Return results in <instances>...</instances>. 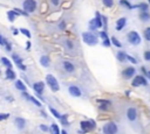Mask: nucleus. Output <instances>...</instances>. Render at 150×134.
I'll return each mask as SVG.
<instances>
[{
    "label": "nucleus",
    "mask_w": 150,
    "mask_h": 134,
    "mask_svg": "<svg viewBox=\"0 0 150 134\" xmlns=\"http://www.w3.org/2000/svg\"><path fill=\"white\" fill-rule=\"evenodd\" d=\"M82 40L88 46H96L99 43V35H96L93 32H83Z\"/></svg>",
    "instance_id": "1"
},
{
    "label": "nucleus",
    "mask_w": 150,
    "mask_h": 134,
    "mask_svg": "<svg viewBox=\"0 0 150 134\" xmlns=\"http://www.w3.org/2000/svg\"><path fill=\"white\" fill-rule=\"evenodd\" d=\"M45 80H46V84L48 85V88H49L53 92L60 91V84H59V82H57V79H56L55 76H53L52 73H48V75H46Z\"/></svg>",
    "instance_id": "2"
},
{
    "label": "nucleus",
    "mask_w": 150,
    "mask_h": 134,
    "mask_svg": "<svg viewBox=\"0 0 150 134\" xmlns=\"http://www.w3.org/2000/svg\"><path fill=\"white\" fill-rule=\"evenodd\" d=\"M38 1L37 0H24L22 1V5H21V8L27 12L28 14L31 13H34L37 10H38Z\"/></svg>",
    "instance_id": "3"
},
{
    "label": "nucleus",
    "mask_w": 150,
    "mask_h": 134,
    "mask_svg": "<svg viewBox=\"0 0 150 134\" xmlns=\"http://www.w3.org/2000/svg\"><path fill=\"white\" fill-rule=\"evenodd\" d=\"M80 133H88L93 129L96 128V122L94 119H89V120H82L80 122Z\"/></svg>",
    "instance_id": "4"
},
{
    "label": "nucleus",
    "mask_w": 150,
    "mask_h": 134,
    "mask_svg": "<svg viewBox=\"0 0 150 134\" xmlns=\"http://www.w3.org/2000/svg\"><path fill=\"white\" fill-rule=\"evenodd\" d=\"M101 131H102V134H117L118 126L115 121H108L102 126Z\"/></svg>",
    "instance_id": "5"
},
{
    "label": "nucleus",
    "mask_w": 150,
    "mask_h": 134,
    "mask_svg": "<svg viewBox=\"0 0 150 134\" xmlns=\"http://www.w3.org/2000/svg\"><path fill=\"white\" fill-rule=\"evenodd\" d=\"M127 40L131 46H138V44H141V41H142L141 35L136 31H130L127 34Z\"/></svg>",
    "instance_id": "6"
},
{
    "label": "nucleus",
    "mask_w": 150,
    "mask_h": 134,
    "mask_svg": "<svg viewBox=\"0 0 150 134\" xmlns=\"http://www.w3.org/2000/svg\"><path fill=\"white\" fill-rule=\"evenodd\" d=\"M131 85L134 88H138V86H145L148 85V80L144 76L142 75H137V76H134V79L131 82Z\"/></svg>",
    "instance_id": "7"
},
{
    "label": "nucleus",
    "mask_w": 150,
    "mask_h": 134,
    "mask_svg": "<svg viewBox=\"0 0 150 134\" xmlns=\"http://www.w3.org/2000/svg\"><path fill=\"white\" fill-rule=\"evenodd\" d=\"M68 93H69L72 97H74V98H80V97L82 96V90H81L77 85L73 84V85H69V86H68Z\"/></svg>",
    "instance_id": "8"
},
{
    "label": "nucleus",
    "mask_w": 150,
    "mask_h": 134,
    "mask_svg": "<svg viewBox=\"0 0 150 134\" xmlns=\"http://www.w3.org/2000/svg\"><path fill=\"white\" fill-rule=\"evenodd\" d=\"M34 92L37 96H42L44 92H45V82H41V80H39V82H35L33 85H32Z\"/></svg>",
    "instance_id": "9"
},
{
    "label": "nucleus",
    "mask_w": 150,
    "mask_h": 134,
    "mask_svg": "<svg viewBox=\"0 0 150 134\" xmlns=\"http://www.w3.org/2000/svg\"><path fill=\"white\" fill-rule=\"evenodd\" d=\"M15 127L19 129V131H24L26 128V125H27V121L24 117H14V120H13Z\"/></svg>",
    "instance_id": "10"
},
{
    "label": "nucleus",
    "mask_w": 150,
    "mask_h": 134,
    "mask_svg": "<svg viewBox=\"0 0 150 134\" xmlns=\"http://www.w3.org/2000/svg\"><path fill=\"white\" fill-rule=\"evenodd\" d=\"M135 73H136V69L134 67H128L124 70H122V72H121V75L124 79H131L135 76Z\"/></svg>",
    "instance_id": "11"
},
{
    "label": "nucleus",
    "mask_w": 150,
    "mask_h": 134,
    "mask_svg": "<svg viewBox=\"0 0 150 134\" xmlns=\"http://www.w3.org/2000/svg\"><path fill=\"white\" fill-rule=\"evenodd\" d=\"M126 116H127V119H128L130 122H134V121H136V119H137V110L135 109V107H128Z\"/></svg>",
    "instance_id": "12"
},
{
    "label": "nucleus",
    "mask_w": 150,
    "mask_h": 134,
    "mask_svg": "<svg viewBox=\"0 0 150 134\" xmlns=\"http://www.w3.org/2000/svg\"><path fill=\"white\" fill-rule=\"evenodd\" d=\"M62 69L66 71V72H68V73H73L74 71H75V65L71 62V61H62Z\"/></svg>",
    "instance_id": "13"
},
{
    "label": "nucleus",
    "mask_w": 150,
    "mask_h": 134,
    "mask_svg": "<svg viewBox=\"0 0 150 134\" xmlns=\"http://www.w3.org/2000/svg\"><path fill=\"white\" fill-rule=\"evenodd\" d=\"M5 78L8 80H15L17 79V72L13 70V68H6L5 69Z\"/></svg>",
    "instance_id": "14"
},
{
    "label": "nucleus",
    "mask_w": 150,
    "mask_h": 134,
    "mask_svg": "<svg viewBox=\"0 0 150 134\" xmlns=\"http://www.w3.org/2000/svg\"><path fill=\"white\" fill-rule=\"evenodd\" d=\"M97 101L100 103L99 109H100L101 111H108V109L111 106V103H110L108 99H99Z\"/></svg>",
    "instance_id": "15"
},
{
    "label": "nucleus",
    "mask_w": 150,
    "mask_h": 134,
    "mask_svg": "<svg viewBox=\"0 0 150 134\" xmlns=\"http://www.w3.org/2000/svg\"><path fill=\"white\" fill-rule=\"evenodd\" d=\"M127 26V18H120L117 21H116V27H115V29L116 31H122L123 28H124V27Z\"/></svg>",
    "instance_id": "16"
},
{
    "label": "nucleus",
    "mask_w": 150,
    "mask_h": 134,
    "mask_svg": "<svg viewBox=\"0 0 150 134\" xmlns=\"http://www.w3.org/2000/svg\"><path fill=\"white\" fill-rule=\"evenodd\" d=\"M14 88L18 90V91H27V85L22 82L21 79H15L14 80Z\"/></svg>",
    "instance_id": "17"
},
{
    "label": "nucleus",
    "mask_w": 150,
    "mask_h": 134,
    "mask_svg": "<svg viewBox=\"0 0 150 134\" xmlns=\"http://www.w3.org/2000/svg\"><path fill=\"white\" fill-rule=\"evenodd\" d=\"M39 62H40L41 67H44V68H49V67H50V58H49L48 55H42V56H40Z\"/></svg>",
    "instance_id": "18"
},
{
    "label": "nucleus",
    "mask_w": 150,
    "mask_h": 134,
    "mask_svg": "<svg viewBox=\"0 0 150 134\" xmlns=\"http://www.w3.org/2000/svg\"><path fill=\"white\" fill-rule=\"evenodd\" d=\"M93 23L95 24L96 28H102L103 24H102V15L100 14V12H96V16L93 19Z\"/></svg>",
    "instance_id": "19"
},
{
    "label": "nucleus",
    "mask_w": 150,
    "mask_h": 134,
    "mask_svg": "<svg viewBox=\"0 0 150 134\" xmlns=\"http://www.w3.org/2000/svg\"><path fill=\"white\" fill-rule=\"evenodd\" d=\"M12 61H13V63L18 67V65H20V64H22L24 63V60H22V57L19 55L18 52H12Z\"/></svg>",
    "instance_id": "20"
},
{
    "label": "nucleus",
    "mask_w": 150,
    "mask_h": 134,
    "mask_svg": "<svg viewBox=\"0 0 150 134\" xmlns=\"http://www.w3.org/2000/svg\"><path fill=\"white\" fill-rule=\"evenodd\" d=\"M116 58L118 62H121V63H124L127 61V52L122 51V50H120L116 52Z\"/></svg>",
    "instance_id": "21"
},
{
    "label": "nucleus",
    "mask_w": 150,
    "mask_h": 134,
    "mask_svg": "<svg viewBox=\"0 0 150 134\" xmlns=\"http://www.w3.org/2000/svg\"><path fill=\"white\" fill-rule=\"evenodd\" d=\"M18 16H19V15H18V13H17L14 10L7 11V20H8L10 22H14Z\"/></svg>",
    "instance_id": "22"
},
{
    "label": "nucleus",
    "mask_w": 150,
    "mask_h": 134,
    "mask_svg": "<svg viewBox=\"0 0 150 134\" xmlns=\"http://www.w3.org/2000/svg\"><path fill=\"white\" fill-rule=\"evenodd\" d=\"M138 19H140L142 22H148V21H150V13H149L148 11H147V12H140Z\"/></svg>",
    "instance_id": "23"
},
{
    "label": "nucleus",
    "mask_w": 150,
    "mask_h": 134,
    "mask_svg": "<svg viewBox=\"0 0 150 134\" xmlns=\"http://www.w3.org/2000/svg\"><path fill=\"white\" fill-rule=\"evenodd\" d=\"M120 5H121L122 7H126L127 10H134L135 6L133 4H130L128 0H120Z\"/></svg>",
    "instance_id": "24"
},
{
    "label": "nucleus",
    "mask_w": 150,
    "mask_h": 134,
    "mask_svg": "<svg viewBox=\"0 0 150 134\" xmlns=\"http://www.w3.org/2000/svg\"><path fill=\"white\" fill-rule=\"evenodd\" d=\"M49 132H50L52 134H60L61 129H60L59 125H56V124H52V125H50V127H49Z\"/></svg>",
    "instance_id": "25"
},
{
    "label": "nucleus",
    "mask_w": 150,
    "mask_h": 134,
    "mask_svg": "<svg viewBox=\"0 0 150 134\" xmlns=\"http://www.w3.org/2000/svg\"><path fill=\"white\" fill-rule=\"evenodd\" d=\"M0 61H1V63H3V65L5 68H13V63L7 57H1V58H0Z\"/></svg>",
    "instance_id": "26"
},
{
    "label": "nucleus",
    "mask_w": 150,
    "mask_h": 134,
    "mask_svg": "<svg viewBox=\"0 0 150 134\" xmlns=\"http://www.w3.org/2000/svg\"><path fill=\"white\" fill-rule=\"evenodd\" d=\"M28 101H31L32 104H34V105H35V106H38V107H41V106H42V103H41L38 98H35V97H33V96H29Z\"/></svg>",
    "instance_id": "27"
},
{
    "label": "nucleus",
    "mask_w": 150,
    "mask_h": 134,
    "mask_svg": "<svg viewBox=\"0 0 150 134\" xmlns=\"http://www.w3.org/2000/svg\"><path fill=\"white\" fill-rule=\"evenodd\" d=\"M48 110H49V112H50L56 119H60V117H61V113H60L56 109H54V107H52V106H48Z\"/></svg>",
    "instance_id": "28"
},
{
    "label": "nucleus",
    "mask_w": 150,
    "mask_h": 134,
    "mask_svg": "<svg viewBox=\"0 0 150 134\" xmlns=\"http://www.w3.org/2000/svg\"><path fill=\"white\" fill-rule=\"evenodd\" d=\"M135 8H140V11H141V12H147V11L149 10V5H148L147 3H141V4L136 5V6H135Z\"/></svg>",
    "instance_id": "29"
},
{
    "label": "nucleus",
    "mask_w": 150,
    "mask_h": 134,
    "mask_svg": "<svg viewBox=\"0 0 150 134\" xmlns=\"http://www.w3.org/2000/svg\"><path fill=\"white\" fill-rule=\"evenodd\" d=\"M13 10H14V11H15V12L18 13V15H19V16H26V18H28V16H29V14H28L27 12H25V11H24L22 8H18V7H14Z\"/></svg>",
    "instance_id": "30"
},
{
    "label": "nucleus",
    "mask_w": 150,
    "mask_h": 134,
    "mask_svg": "<svg viewBox=\"0 0 150 134\" xmlns=\"http://www.w3.org/2000/svg\"><path fill=\"white\" fill-rule=\"evenodd\" d=\"M19 33H20V34H22V35H25L27 39H31V37H32L31 32H29L27 28H20V29H19Z\"/></svg>",
    "instance_id": "31"
},
{
    "label": "nucleus",
    "mask_w": 150,
    "mask_h": 134,
    "mask_svg": "<svg viewBox=\"0 0 150 134\" xmlns=\"http://www.w3.org/2000/svg\"><path fill=\"white\" fill-rule=\"evenodd\" d=\"M65 47H66L68 50H71V51L74 50V48H75L73 41H71V40H66V41H65Z\"/></svg>",
    "instance_id": "32"
},
{
    "label": "nucleus",
    "mask_w": 150,
    "mask_h": 134,
    "mask_svg": "<svg viewBox=\"0 0 150 134\" xmlns=\"http://www.w3.org/2000/svg\"><path fill=\"white\" fill-rule=\"evenodd\" d=\"M110 42H111V43H113L115 47H117V48H122V43L120 42V41H118L116 37H114V36L110 39Z\"/></svg>",
    "instance_id": "33"
},
{
    "label": "nucleus",
    "mask_w": 150,
    "mask_h": 134,
    "mask_svg": "<svg viewBox=\"0 0 150 134\" xmlns=\"http://www.w3.org/2000/svg\"><path fill=\"white\" fill-rule=\"evenodd\" d=\"M102 4L107 7V8H111L114 6V0H102Z\"/></svg>",
    "instance_id": "34"
},
{
    "label": "nucleus",
    "mask_w": 150,
    "mask_h": 134,
    "mask_svg": "<svg viewBox=\"0 0 150 134\" xmlns=\"http://www.w3.org/2000/svg\"><path fill=\"white\" fill-rule=\"evenodd\" d=\"M60 121H61V124L62 125H65V126H67L69 122H68V120H67V116L66 114H61V117H60V119H59Z\"/></svg>",
    "instance_id": "35"
},
{
    "label": "nucleus",
    "mask_w": 150,
    "mask_h": 134,
    "mask_svg": "<svg viewBox=\"0 0 150 134\" xmlns=\"http://www.w3.org/2000/svg\"><path fill=\"white\" fill-rule=\"evenodd\" d=\"M8 42V40L3 35V34H0V46H3V47H5V44Z\"/></svg>",
    "instance_id": "36"
},
{
    "label": "nucleus",
    "mask_w": 150,
    "mask_h": 134,
    "mask_svg": "<svg viewBox=\"0 0 150 134\" xmlns=\"http://www.w3.org/2000/svg\"><path fill=\"white\" fill-rule=\"evenodd\" d=\"M49 3H50V5L53 6V7H59L60 6V4H61V0H49Z\"/></svg>",
    "instance_id": "37"
},
{
    "label": "nucleus",
    "mask_w": 150,
    "mask_h": 134,
    "mask_svg": "<svg viewBox=\"0 0 150 134\" xmlns=\"http://www.w3.org/2000/svg\"><path fill=\"white\" fill-rule=\"evenodd\" d=\"M144 39H145L148 42H150V27L144 31Z\"/></svg>",
    "instance_id": "38"
},
{
    "label": "nucleus",
    "mask_w": 150,
    "mask_h": 134,
    "mask_svg": "<svg viewBox=\"0 0 150 134\" xmlns=\"http://www.w3.org/2000/svg\"><path fill=\"white\" fill-rule=\"evenodd\" d=\"M102 46H103V47H106V48H108V47H110V46H111V42H110V39L108 37V39H104V40H102Z\"/></svg>",
    "instance_id": "39"
},
{
    "label": "nucleus",
    "mask_w": 150,
    "mask_h": 134,
    "mask_svg": "<svg viewBox=\"0 0 150 134\" xmlns=\"http://www.w3.org/2000/svg\"><path fill=\"white\" fill-rule=\"evenodd\" d=\"M143 58H144V61L150 62V50L144 51V54H143Z\"/></svg>",
    "instance_id": "40"
},
{
    "label": "nucleus",
    "mask_w": 150,
    "mask_h": 134,
    "mask_svg": "<svg viewBox=\"0 0 150 134\" xmlns=\"http://www.w3.org/2000/svg\"><path fill=\"white\" fill-rule=\"evenodd\" d=\"M10 113H0V121H4V120H7L10 118Z\"/></svg>",
    "instance_id": "41"
},
{
    "label": "nucleus",
    "mask_w": 150,
    "mask_h": 134,
    "mask_svg": "<svg viewBox=\"0 0 150 134\" xmlns=\"http://www.w3.org/2000/svg\"><path fill=\"white\" fill-rule=\"evenodd\" d=\"M127 61H129V62H130V63H133V64H137V60H136L135 57H133V56L128 55V54H127Z\"/></svg>",
    "instance_id": "42"
},
{
    "label": "nucleus",
    "mask_w": 150,
    "mask_h": 134,
    "mask_svg": "<svg viewBox=\"0 0 150 134\" xmlns=\"http://www.w3.org/2000/svg\"><path fill=\"white\" fill-rule=\"evenodd\" d=\"M99 36L102 39V40H104V39H108V34H107V31H101L100 33H99Z\"/></svg>",
    "instance_id": "43"
},
{
    "label": "nucleus",
    "mask_w": 150,
    "mask_h": 134,
    "mask_svg": "<svg viewBox=\"0 0 150 134\" xmlns=\"http://www.w3.org/2000/svg\"><path fill=\"white\" fill-rule=\"evenodd\" d=\"M39 128H40L42 132H49V127H48L47 125H45V124H41V125H39Z\"/></svg>",
    "instance_id": "44"
},
{
    "label": "nucleus",
    "mask_w": 150,
    "mask_h": 134,
    "mask_svg": "<svg viewBox=\"0 0 150 134\" xmlns=\"http://www.w3.org/2000/svg\"><path fill=\"white\" fill-rule=\"evenodd\" d=\"M59 29L60 31H65L66 29V21H61L59 23Z\"/></svg>",
    "instance_id": "45"
},
{
    "label": "nucleus",
    "mask_w": 150,
    "mask_h": 134,
    "mask_svg": "<svg viewBox=\"0 0 150 134\" xmlns=\"http://www.w3.org/2000/svg\"><path fill=\"white\" fill-rule=\"evenodd\" d=\"M5 50H6V51H8V52H11V51H12V43H11L10 41L5 44Z\"/></svg>",
    "instance_id": "46"
},
{
    "label": "nucleus",
    "mask_w": 150,
    "mask_h": 134,
    "mask_svg": "<svg viewBox=\"0 0 150 134\" xmlns=\"http://www.w3.org/2000/svg\"><path fill=\"white\" fill-rule=\"evenodd\" d=\"M11 31H12L13 35H19V29L15 28V27H11Z\"/></svg>",
    "instance_id": "47"
},
{
    "label": "nucleus",
    "mask_w": 150,
    "mask_h": 134,
    "mask_svg": "<svg viewBox=\"0 0 150 134\" xmlns=\"http://www.w3.org/2000/svg\"><path fill=\"white\" fill-rule=\"evenodd\" d=\"M31 46H32L31 41H27V42H26V49H27V50H29V49H31Z\"/></svg>",
    "instance_id": "48"
},
{
    "label": "nucleus",
    "mask_w": 150,
    "mask_h": 134,
    "mask_svg": "<svg viewBox=\"0 0 150 134\" xmlns=\"http://www.w3.org/2000/svg\"><path fill=\"white\" fill-rule=\"evenodd\" d=\"M6 99H7V101H8V103H12V101L14 100V98H13V97H11V96H7V97H6Z\"/></svg>",
    "instance_id": "49"
},
{
    "label": "nucleus",
    "mask_w": 150,
    "mask_h": 134,
    "mask_svg": "<svg viewBox=\"0 0 150 134\" xmlns=\"http://www.w3.org/2000/svg\"><path fill=\"white\" fill-rule=\"evenodd\" d=\"M60 134H68L66 129H61V132H60Z\"/></svg>",
    "instance_id": "50"
},
{
    "label": "nucleus",
    "mask_w": 150,
    "mask_h": 134,
    "mask_svg": "<svg viewBox=\"0 0 150 134\" xmlns=\"http://www.w3.org/2000/svg\"><path fill=\"white\" fill-rule=\"evenodd\" d=\"M145 75H147V76L149 77V79H150V70H149V71H147V73H145Z\"/></svg>",
    "instance_id": "51"
},
{
    "label": "nucleus",
    "mask_w": 150,
    "mask_h": 134,
    "mask_svg": "<svg viewBox=\"0 0 150 134\" xmlns=\"http://www.w3.org/2000/svg\"><path fill=\"white\" fill-rule=\"evenodd\" d=\"M0 75H1V69H0Z\"/></svg>",
    "instance_id": "52"
},
{
    "label": "nucleus",
    "mask_w": 150,
    "mask_h": 134,
    "mask_svg": "<svg viewBox=\"0 0 150 134\" xmlns=\"http://www.w3.org/2000/svg\"><path fill=\"white\" fill-rule=\"evenodd\" d=\"M148 1H149V3H150V0H148Z\"/></svg>",
    "instance_id": "53"
}]
</instances>
